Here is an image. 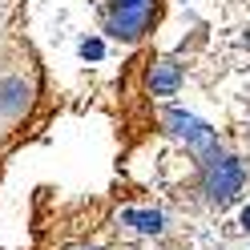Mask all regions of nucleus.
Instances as JSON below:
<instances>
[{
    "label": "nucleus",
    "instance_id": "1",
    "mask_svg": "<svg viewBox=\"0 0 250 250\" xmlns=\"http://www.w3.org/2000/svg\"><path fill=\"white\" fill-rule=\"evenodd\" d=\"M33 93H37V73L24 61V53H4L0 57V129L24 117V109L33 105Z\"/></svg>",
    "mask_w": 250,
    "mask_h": 250
},
{
    "label": "nucleus",
    "instance_id": "2",
    "mask_svg": "<svg viewBox=\"0 0 250 250\" xmlns=\"http://www.w3.org/2000/svg\"><path fill=\"white\" fill-rule=\"evenodd\" d=\"M242 182H246V169L238 158H230V153L218 149L214 158L202 162V186H206V198H210V206H230L234 198H238L242 190Z\"/></svg>",
    "mask_w": 250,
    "mask_h": 250
},
{
    "label": "nucleus",
    "instance_id": "3",
    "mask_svg": "<svg viewBox=\"0 0 250 250\" xmlns=\"http://www.w3.org/2000/svg\"><path fill=\"white\" fill-rule=\"evenodd\" d=\"M158 0H101V21L105 33L117 41H137L153 21Z\"/></svg>",
    "mask_w": 250,
    "mask_h": 250
},
{
    "label": "nucleus",
    "instance_id": "4",
    "mask_svg": "<svg viewBox=\"0 0 250 250\" xmlns=\"http://www.w3.org/2000/svg\"><path fill=\"white\" fill-rule=\"evenodd\" d=\"M162 117H166V125H169V133L182 137L186 149H190L198 162H206V158L218 153V137H214V129H210L206 121H198L194 113H186V109H166Z\"/></svg>",
    "mask_w": 250,
    "mask_h": 250
},
{
    "label": "nucleus",
    "instance_id": "5",
    "mask_svg": "<svg viewBox=\"0 0 250 250\" xmlns=\"http://www.w3.org/2000/svg\"><path fill=\"white\" fill-rule=\"evenodd\" d=\"M178 85H182V65H174V61H158L153 73H149V89L158 93V97H169Z\"/></svg>",
    "mask_w": 250,
    "mask_h": 250
},
{
    "label": "nucleus",
    "instance_id": "6",
    "mask_svg": "<svg viewBox=\"0 0 250 250\" xmlns=\"http://www.w3.org/2000/svg\"><path fill=\"white\" fill-rule=\"evenodd\" d=\"M121 222L133 226L137 234H162V230H166V214H162V210H125Z\"/></svg>",
    "mask_w": 250,
    "mask_h": 250
},
{
    "label": "nucleus",
    "instance_id": "7",
    "mask_svg": "<svg viewBox=\"0 0 250 250\" xmlns=\"http://www.w3.org/2000/svg\"><path fill=\"white\" fill-rule=\"evenodd\" d=\"M81 53H85V57H101V41H85Z\"/></svg>",
    "mask_w": 250,
    "mask_h": 250
},
{
    "label": "nucleus",
    "instance_id": "8",
    "mask_svg": "<svg viewBox=\"0 0 250 250\" xmlns=\"http://www.w3.org/2000/svg\"><path fill=\"white\" fill-rule=\"evenodd\" d=\"M242 226H246V230H250V206H246V210H242Z\"/></svg>",
    "mask_w": 250,
    "mask_h": 250
},
{
    "label": "nucleus",
    "instance_id": "9",
    "mask_svg": "<svg viewBox=\"0 0 250 250\" xmlns=\"http://www.w3.org/2000/svg\"><path fill=\"white\" fill-rule=\"evenodd\" d=\"M81 250H93V246H81Z\"/></svg>",
    "mask_w": 250,
    "mask_h": 250
}]
</instances>
